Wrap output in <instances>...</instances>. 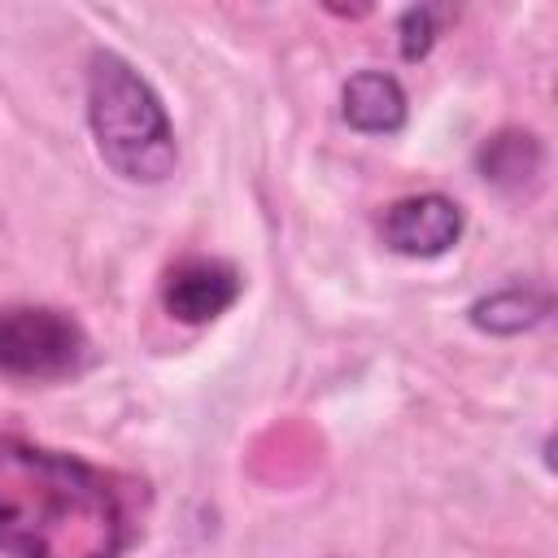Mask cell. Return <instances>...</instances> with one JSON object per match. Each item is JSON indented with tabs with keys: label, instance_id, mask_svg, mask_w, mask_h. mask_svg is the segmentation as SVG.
<instances>
[{
	"label": "cell",
	"instance_id": "cell-1",
	"mask_svg": "<svg viewBox=\"0 0 558 558\" xmlns=\"http://www.w3.org/2000/svg\"><path fill=\"white\" fill-rule=\"evenodd\" d=\"M126 541L131 514L113 471L0 432L4 558H118Z\"/></svg>",
	"mask_w": 558,
	"mask_h": 558
},
{
	"label": "cell",
	"instance_id": "cell-2",
	"mask_svg": "<svg viewBox=\"0 0 558 558\" xmlns=\"http://www.w3.org/2000/svg\"><path fill=\"white\" fill-rule=\"evenodd\" d=\"M87 126L100 161L126 183H166L179 166L161 96L113 48H96L87 61Z\"/></svg>",
	"mask_w": 558,
	"mask_h": 558
},
{
	"label": "cell",
	"instance_id": "cell-3",
	"mask_svg": "<svg viewBox=\"0 0 558 558\" xmlns=\"http://www.w3.org/2000/svg\"><path fill=\"white\" fill-rule=\"evenodd\" d=\"M92 340L70 310L4 305L0 310V379L52 384L87 366Z\"/></svg>",
	"mask_w": 558,
	"mask_h": 558
},
{
	"label": "cell",
	"instance_id": "cell-4",
	"mask_svg": "<svg viewBox=\"0 0 558 558\" xmlns=\"http://www.w3.org/2000/svg\"><path fill=\"white\" fill-rule=\"evenodd\" d=\"M466 214L445 192H414L384 209L379 235L401 257H440L462 240Z\"/></svg>",
	"mask_w": 558,
	"mask_h": 558
},
{
	"label": "cell",
	"instance_id": "cell-5",
	"mask_svg": "<svg viewBox=\"0 0 558 558\" xmlns=\"http://www.w3.org/2000/svg\"><path fill=\"white\" fill-rule=\"evenodd\" d=\"M240 270L222 257H183L166 270L161 279V305L170 318L187 323V327H201V323H214L218 314H227L235 301H240Z\"/></svg>",
	"mask_w": 558,
	"mask_h": 558
},
{
	"label": "cell",
	"instance_id": "cell-6",
	"mask_svg": "<svg viewBox=\"0 0 558 558\" xmlns=\"http://www.w3.org/2000/svg\"><path fill=\"white\" fill-rule=\"evenodd\" d=\"M340 113L362 135H397L405 126V87L388 70H357L340 87Z\"/></svg>",
	"mask_w": 558,
	"mask_h": 558
},
{
	"label": "cell",
	"instance_id": "cell-7",
	"mask_svg": "<svg viewBox=\"0 0 558 558\" xmlns=\"http://www.w3.org/2000/svg\"><path fill=\"white\" fill-rule=\"evenodd\" d=\"M475 170L484 183H493L497 192H523L541 179L545 170V144L532 131L506 126L497 135H488L475 153Z\"/></svg>",
	"mask_w": 558,
	"mask_h": 558
},
{
	"label": "cell",
	"instance_id": "cell-8",
	"mask_svg": "<svg viewBox=\"0 0 558 558\" xmlns=\"http://www.w3.org/2000/svg\"><path fill=\"white\" fill-rule=\"evenodd\" d=\"M554 296L549 288H536V283H506L497 292H484L471 301L466 318L475 331L484 336H519L527 327H536L545 314H549Z\"/></svg>",
	"mask_w": 558,
	"mask_h": 558
},
{
	"label": "cell",
	"instance_id": "cell-9",
	"mask_svg": "<svg viewBox=\"0 0 558 558\" xmlns=\"http://www.w3.org/2000/svg\"><path fill=\"white\" fill-rule=\"evenodd\" d=\"M449 9L445 4H410L401 17H397V44H401V57L405 61H423L436 39H440V26H445Z\"/></svg>",
	"mask_w": 558,
	"mask_h": 558
}]
</instances>
